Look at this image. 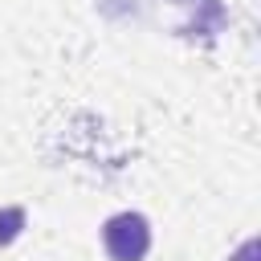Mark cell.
Listing matches in <instances>:
<instances>
[{"label":"cell","instance_id":"1","mask_svg":"<svg viewBox=\"0 0 261 261\" xmlns=\"http://www.w3.org/2000/svg\"><path fill=\"white\" fill-rule=\"evenodd\" d=\"M102 245L110 261H143L151 249V224L139 212H118L102 224Z\"/></svg>","mask_w":261,"mask_h":261},{"label":"cell","instance_id":"2","mask_svg":"<svg viewBox=\"0 0 261 261\" xmlns=\"http://www.w3.org/2000/svg\"><path fill=\"white\" fill-rule=\"evenodd\" d=\"M20 224H24V212H20V208H8V212H0V245H8V241L20 232Z\"/></svg>","mask_w":261,"mask_h":261}]
</instances>
